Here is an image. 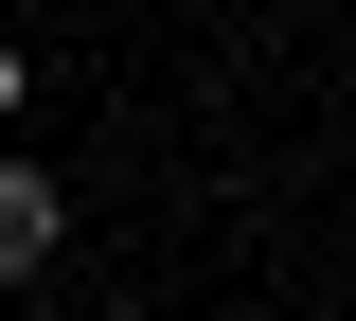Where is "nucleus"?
<instances>
[{"instance_id": "nucleus-2", "label": "nucleus", "mask_w": 356, "mask_h": 321, "mask_svg": "<svg viewBox=\"0 0 356 321\" xmlns=\"http://www.w3.org/2000/svg\"><path fill=\"white\" fill-rule=\"evenodd\" d=\"M0 107H18V54H0Z\"/></svg>"}, {"instance_id": "nucleus-1", "label": "nucleus", "mask_w": 356, "mask_h": 321, "mask_svg": "<svg viewBox=\"0 0 356 321\" xmlns=\"http://www.w3.org/2000/svg\"><path fill=\"white\" fill-rule=\"evenodd\" d=\"M54 232H72V179L0 161V285H18V268H54Z\"/></svg>"}]
</instances>
